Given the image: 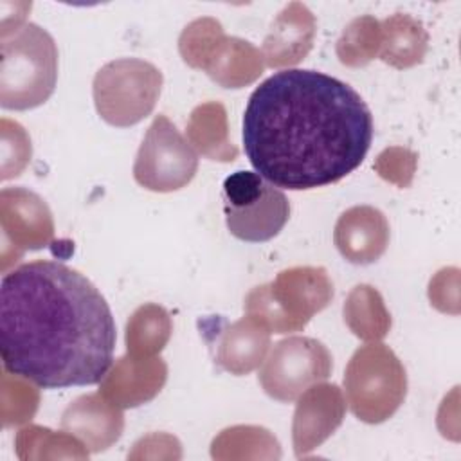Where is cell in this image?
<instances>
[{
  "label": "cell",
  "mask_w": 461,
  "mask_h": 461,
  "mask_svg": "<svg viewBox=\"0 0 461 461\" xmlns=\"http://www.w3.org/2000/svg\"><path fill=\"white\" fill-rule=\"evenodd\" d=\"M243 146L256 173L276 187L308 191L355 171L373 140V115L348 83L286 68L249 97Z\"/></svg>",
  "instance_id": "6da1fadb"
},
{
  "label": "cell",
  "mask_w": 461,
  "mask_h": 461,
  "mask_svg": "<svg viewBox=\"0 0 461 461\" xmlns=\"http://www.w3.org/2000/svg\"><path fill=\"white\" fill-rule=\"evenodd\" d=\"M196 169L194 148L166 115H157L135 157V182L148 191L171 193L185 187L194 178Z\"/></svg>",
  "instance_id": "ba28073f"
},
{
  "label": "cell",
  "mask_w": 461,
  "mask_h": 461,
  "mask_svg": "<svg viewBox=\"0 0 461 461\" xmlns=\"http://www.w3.org/2000/svg\"><path fill=\"white\" fill-rule=\"evenodd\" d=\"M162 72L140 58H119L103 65L92 83L99 117L117 128L146 119L162 92Z\"/></svg>",
  "instance_id": "8992f818"
},
{
  "label": "cell",
  "mask_w": 461,
  "mask_h": 461,
  "mask_svg": "<svg viewBox=\"0 0 461 461\" xmlns=\"http://www.w3.org/2000/svg\"><path fill=\"white\" fill-rule=\"evenodd\" d=\"M263 68L265 59L258 47L225 32L214 41L202 65V70L223 88H243L254 83Z\"/></svg>",
  "instance_id": "e0dca14e"
},
{
  "label": "cell",
  "mask_w": 461,
  "mask_h": 461,
  "mask_svg": "<svg viewBox=\"0 0 461 461\" xmlns=\"http://www.w3.org/2000/svg\"><path fill=\"white\" fill-rule=\"evenodd\" d=\"M315 16L301 2H290L274 18L263 47L259 49L267 67H292L304 59L315 38Z\"/></svg>",
  "instance_id": "9a60e30c"
},
{
  "label": "cell",
  "mask_w": 461,
  "mask_h": 461,
  "mask_svg": "<svg viewBox=\"0 0 461 461\" xmlns=\"http://www.w3.org/2000/svg\"><path fill=\"white\" fill-rule=\"evenodd\" d=\"M342 313L346 326L360 340L378 342L391 330V313L380 292L371 285H357L348 294Z\"/></svg>",
  "instance_id": "ffe728a7"
},
{
  "label": "cell",
  "mask_w": 461,
  "mask_h": 461,
  "mask_svg": "<svg viewBox=\"0 0 461 461\" xmlns=\"http://www.w3.org/2000/svg\"><path fill=\"white\" fill-rule=\"evenodd\" d=\"M429 34L411 14L396 13L380 22L378 58L394 68H411L423 61Z\"/></svg>",
  "instance_id": "ac0fdd59"
},
{
  "label": "cell",
  "mask_w": 461,
  "mask_h": 461,
  "mask_svg": "<svg viewBox=\"0 0 461 461\" xmlns=\"http://www.w3.org/2000/svg\"><path fill=\"white\" fill-rule=\"evenodd\" d=\"M106 299L81 272L59 261L23 263L0 283L4 369L43 389L99 384L115 349Z\"/></svg>",
  "instance_id": "7a4b0ae2"
},
{
  "label": "cell",
  "mask_w": 461,
  "mask_h": 461,
  "mask_svg": "<svg viewBox=\"0 0 461 461\" xmlns=\"http://www.w3.org/2000/svg\"><path fill=\"white\" fill-rule=\"evenodd\" d=\"M221 34L223 27L218 20L209 16L193 20L178 38V50L182 59L193 68H202L207 52Z\"/></svg>",
  "instance_id": "484cf974"
},
{
  "label": "cell",
  "mask_w": 461,
  "mask_h": 461,
  "mask_svg": "<svg viewBox=\"0 0 461 461\" xmlns=\"http://www.w3.org/2000/svg\"><path fill=\"white\" fill-rule=\"evenodd\" d=\"M223 214L229 232L249 243L276 238L290 218L285 193L254 171H236L221 185Z\"/></svg>",
  "instance_id": "52a82bcc"
},
{
  "label": "cell",
  "mask_w": 461,
  "mask_h": 461,
  "mask_svg": "<svg viewBox=\"0 0 461 461\" xmlns=\"http://www.w3.org/2000/svg\"><path fill=\"white\" fill-rule=\"evenodd\" d=\"M331 371V353L321 340L294 335L274 344L258 380L270 398L290 403L310 385L326 380Z\"/></svg>",
  "instance_id": "9c48e42d"
},
{
  "label": "cell",
  "mask_w": 461,
  "mask_h": 461,
  "mask_svg": "<svg viewBox=\"0 0 461 461\" xmlns=\"http://www.w3.org/2000/svg\"><path fill=\"white\" fill-rule=\"evenodd\" d=\"M214 459H279V441L270 430L256 425H234L221 430L211 443Z\"/></svg>",
  "instance_id": "7402d4cb"
},
{
  "label": "cell",
  "mask_w": 461,
  "mask_h": 461,
  "mask_svg": "<svg viewBox=\"0 0 461 461\" xmlns=\"http://www.w3.org/2000/svg\"><path fill=\"white\" fill-rule=\"evenodd\" d=\"M173 321L167 310L155 303L139 306L126 322V349L133 357H157L167 344Z\"/></svg>",
  "instance_id": "44dd1931"
},
{
  "label": "cell",
  "mask_w": 461,
  "mask_h": 461,
  "mask_svg": "<svg viewBox=\"0 0 461 461\" xmlns=\"http://www.w3.org/2000/svg\"><path fill=\"white\" fill-rule=\"evenodd\" d=\"M16 454L20 459H38L45 447V457H88L86 447L68 432H54L47 427L27 425L18 430L14 439Z\"/></svg>",
  "instance_id": "603a6c76"
},
{
  "label": "cell",
  "mask_w": 461,
  "mask_h": 461,
  "mask_svg": "<svg viewBox=\"0 0 461 461\" xmlns=\"http://www.w3.org/2000/svg\"><path fill=\"white\" fill-rule=\"evenodd\" d=\"M187 140L203 157L218 162H232L238 148L229 139L227 112L218 101L198 104L187 121Z\"/></svg>",
  "instance_id": "d6986e66"
},
{
  "label": "cell",
  "mask_w": 461,
  "mask_h": 461,
  "mask_svg": "<svg viewBox=\"0 0 461 461\" xmlns=\"http://www.w3.org/2000/svg\"><path fill=\"white\" fill-rule=\"evenodd\" d=\"M167 380V366L160 357L126 353L99 382V393L121 409L139 407L153 400Z\"/></svg>",
  "instance_id": "7c38bea8"
},
{
  "label": "cell",
  "mask_w": 461,
  "mask_h": 461,
  "mask_svg": "<svg viewBox=\"0 0 461 461\" xmlns=\"http://www.w3.org/2000/svg\"><path fill=\"white\" fill-rule=\"evenodd\" d=\"M0 104L5 110H31L43 104L58 81V47L38 23L25 22L2 36Z\"/></svg>",
  "instance_id": "3957f363"
},
{
  "label": "cell",
  "mask_w": 461,
  "mask_h": 461,
  "mask_svg": "<svg viewBox=\"0 0 461 461\" xmlns=\"http://www.w3.org/2000/svg\"><path fill=\"white\" fill-rule=\"evenodd\" d=\"M0 221L4 249L13 247L16 258L25 250H40L54 238L49 205L27 187H4L0 193Z\"/></svg>",
  "instance_id": "30bf717a"
},
{
  "label": "cell",
  "mask_w": 461,
  "mask_h": 461,
  "mask_svg": "<svg viewBox=\"0 0 461 461\" xmlns=\"http://www.w3.org/2000/svg\"><path fill=\"white\" fill-rule=\"evenodd\" d=\"M61 429L76 436L88 452H103L112 447L124 430L122 409L101 393L81 394L61 414Z\"/></svg>",
  "instance_id": "5bb4252c"
},
{
  "label": "cell",
  "mask_w": 461,
  "mask_h": 461,
  "mask_svg": "<svg viewBox=\"0 0 461 461\" xmlns=\"http://www.w3.org/2000/svg\"><path fill=\"white\" fill-rule=\"evenodd\" d=\"M29 380L4 369L2 376V421L5 427L31 420L38 409L40 394Z\"/></svg>",
  "instance_id": "d4e9b609"
},
{
  "label": "cell",
  "mask_w": 461,
  "mask_h": 461,
  "mask_svg": "<svg viewBox=\"0 0 461 461\" xmlns=\"http://www.w3.org/2000/svg\"><path fill=\"white\" fill-rule=\"evenodd\" d=\"M346 400L335 384L310 385L295 403L292 443L295 457H304L321 447L342 423Z\"/></svg>",
  "instance_id": "8fae6325"
},
{
  "label": "cell",
  "mask_w": 461,
  "mask_h": 461,
  "mask_svg": "<svg viewBox=\"0 0 461 461\" xmlns=\"http://www.w3.org/2000/svg\"><path fill=\"white\" fill-rule=\"evenodd\" d=\"M389 221L385 214L371 205L346 209L333 229V243L340 256L353 265L378 261L389 245Z\"/></svg>",
  "instance_id": "4fadbf2b"
},
{
  "label": "cell",
  "mask_w": 461,
  "mask_h": 461,
  "mask_svg": "<svg viewBox=\"0 0 461 461\" xmlns=\"http://www.w3.org/2000/svg\"><path fill=\"white\" fill-rule=\"evenodd\" d=\"M333 299V283L322 267H292L272 283L254 286L243 312L263 322L270 333L301 331Z\"/></svg>",
  "instance_id": "277c9868"
},
{
  "label": "cell",
  "mask_w": 461,
  "mask_h": 461,
  "mask_svg": "<svg viewBox=\"0 0 461 461\" xmlns=\"http://www.w3.org/2000/svg\"><path fill=\"white\" fill-rule=\"evenodd\" d=\"M373 167L384 180L407 187L416 169V155L405 148H387L376 157Z\"/></svg>",
  "instance_id": "4316f807"
},
{
  "label": "cell",
  "mask_w": 461,
  "mask_h": 461,
  "mask_svg": "<svg viewBox=\"0 0 461 461\" xmlns=\"http://www.w3.org/2000/svg\"><path fill=\"white\" fill-rule=\"evenodd\" d=\"M270 330L252 315L225 326L216 340V364L241 376L258 369L270 349Z\"/></svg>",
  "instance_id": "2e32d148"
},
{
  "label": "cell",
  "mask_w": 461,
  "mask_h": 461,
  "mask_svg": "<svg viewBox=\"0 0 461 461\" xmlns=\"http://www.w3.org/2000/svg\"><path fill=\"white\" fill-rule=\"evenodd\" d=\"M344 393L351 412L364 423L389 420L407 396V373L394 351L382 342L360 346L344 371Z\"/></svg>",
  "instance_id": "5b68a950"
},
{
  "label": "cell",
  "mask_w": 461,
  "mask_h": 461,
  "mask_svg": "<svg viewBox=\"0 0 461 461\" xmlns=\"http://www.w3.org/2000/svg\"><path fill=\"white\" fill-rule=\"evenodd\" d=\"M339 61L346 67H364L378 56L380 22L373 16L351 20L337 40Z\"/></svg>",
  "instance_id": "cb8c5ba5"
}]
</instances>
